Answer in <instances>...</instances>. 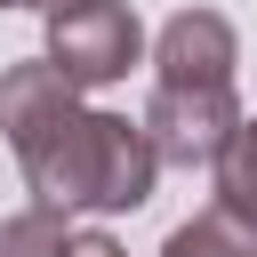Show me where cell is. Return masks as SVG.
<instances>
[{
	"mask_svg": "<svg viewBox=\"0 0 257 257\" xmlns=\"http://www.w3.org/2000/svg\"><path fill=\"white\" fill-rule=\"evenodd\" d=\"M241 96L233 88H169V80H153V96H145V137H153V153L169 161V169H217L225 161V145L241 137Z\"/></svg>",
	"mask_w": 257,
	"mask_h": 257,
	"instance_id": "3957f363",
	"label": "cell"
},
{
	"mask_svg": "<svg viewBox=\"0 0 257 257\" xmlns=\"http://www.w3.org/2000/svg\"><path fill=\"white\" fill-rule=\"evenodd\" d=\"M161 257H257V217L209 201L201 217H185V225L161 241Z\"/></svg>",
	"mask_w": 257,
	"mask_h": 257,
	"instance_id": "5b68a950",
	"label": "cell"
},
{
	"mask_svg": "<svg viewBox=\"0 0 257 257\" xmlns=\"http://www.w3.org/2000/svg\"><path fill=\"white\" fill-rule=\"evenodd\" d=\"M209 177H217V201H225V209H241V217H257V112L241 120V137L225 145V161H217Z\"/></svg>",
	"mask_w": 257,
	"mask_h": 257,
	"instance_id": "52a82bcc",
	"label": "cell"
},
{
	"mask_svg": "<svg viewBox=\"0 0 257 257\" xmlns=\"http://www.w3.org/2000/svg\"><path fill=\"white\" fill-rule=\"evenodd\" d=\"M64 257H128V249H120L112 233H72V249H64Z\"/></svg>",
	"mask_w": 257,
	"mask_h": 257,
	"instance_id": "ba28073f",
	"label": "cell"
},
{
	"mask_svg": "<svg viewBox=\"0 0 257 257\" xmlns=\"http://www.w3.org/2000/svg\"><path fill=\"white\" fill-rule=\"evenodd\" d=\"M16 8H40V16H48V8H64V0H16Z\"/></svg>",
	"mask_w": 257,
	"mask_h": 257,
	"instance_id": "9c48e42d",
	"label": "cell"
},
{
	"mask_svg": "<svg viewBox=\"0 0 257 257\" xmlns=\"http://www.w3.org/2000/svg\"><path fill=\"white\" fill-rule=\"evenodd\" d=\"M72 249V225H64V209H16V217H0V257H64Z\"/></svg>",
	"mask_w": 257,
	"mask_h": 257,
	"instance_id": "8992f818",
	"label": "cell"
},
{
	"mask_svg": "<svg viewBox=\"0 0 257 257\" xmlns=\"http://www.w3.org/2000/svg\"><path fill=\"white\" fill-rule=\"evenodd\" d=\"M0 137H8V153H16L40 209L128 217V209L153 201L161 153H153L145 120L80 104V88L48 56H24V64L0 72Z\"/></svg>",
	"mask_w": 257,
	"mask_h": 257,
	"instance_id": "6da1fadb",
	"label": "cell"
},
{
	"mask_svg": "<svg viewBox=\"0 0 257 257\" xmlns=\"http://www.w3.org/2000/svg\"><path fill=\"white\" fill-rule=\"evenodd\" d=\"M233 64H241V32L217 8H177L153 32V80L169 88H233Z\"/></svg>",
	"mask_w": 257,
	"mask_h": 257,
	"instance_id": "277c9868",
	"label": "cell"
},
{
	"mask_svg": "<svg viewBox=\"0 0 257 257\" xmlns=\"http://www.w3.org/2000/svg\"><path fill=\"white\" fill-rule=\"evenodd\" d=\"M80 96L88 88H112L145 64V24L128 0H64L48 8V48H40Z\"/></svg>",
	"mask_w": 257,
	"mask_h": 257,
	"instance_id": "7a4b0ae2",
	"label": "cell"
},
{
	"mask_svg": "<svg viewBox=\"0 0 257 257\" xmlns=\"http://www.w3.org/2000/svg\"><path fill=\"white\" fill-rule=\"evenodd\" d=\"M0 8H16V0H0Z\"/></svg>",
	"mask_w": 257,
	"mask_h": 257,
	"instance_id": "30bf717a",
	"label": "cell"
}]
</instances>
